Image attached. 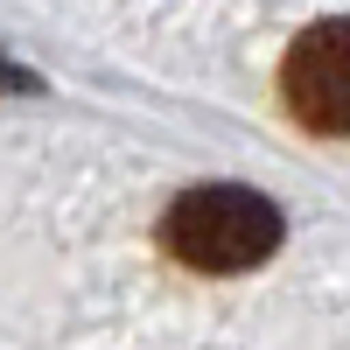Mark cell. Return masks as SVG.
<instances>
[{
  "label": "cell",
  "instance_id": "obj_1",
  "mask_svg": "<svg viewBox=\"0 0 350 350\" xmlns=\"http://www.w3.org/2000/svg\"><path fill=\"white\" fill-rule=\"evenodd\" d=\"M280 239H287L280 203L245 183H196L161 217V245L189 273H252L280 252Z\"/></svg>",
  "mask_w": 350,
  "mask_h": 350
},
{
  "label": "cell",
  "instance_id": "obj_2",
  "mask_svg": "<svg viewBox=\"0 0 350 350\" xmlns=\"http://www.w3.org/2000/svg\"><path fill=\"white\" fill-rule=\"evenodd\" d=\"M280 98L308 133H350V14H329L295 36L280 64Z\"/></svg>",
  "mask_w": 350,
  "mask_h": 350
}]
</instances>
